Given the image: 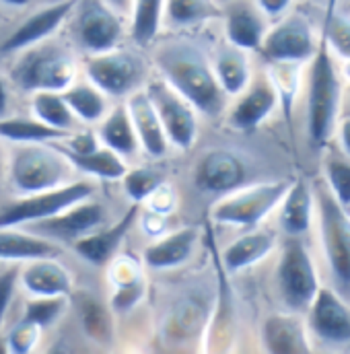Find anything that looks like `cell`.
<instances>
[{
	"instance_id": "13",
	"label": "cell",
	"mask_w": 350,
	"mask_h": 354,
	"mask_svg": "<svg viewBox=\"0 0 350 354\" xmlns=\"http://www.w3.org/2000/svg\"><path fill=\"white\" fill-rule=\"evenodd\" d=\"M105 221H107L105 206L101 202L89 198L52 218L27 225L23 229H27L35 235H42L54 243H73L75 245L83 237L105 227Z\"/></svg>"
},
{
	"instance_id": "42",
	"label": "cell",
	"mask_w": 350,
	"mask_h": 354,
	"mask_svg": "<svg viewBox=\"0 0 350 354\" xmlns=\"http://www.w3.org/2000/svg\"><path fill=\"white\" fill-rule=\"evenodd\" d=\"M145 206H147L149 210H153V212H159V214H163V216H169L175 208H177V194H175L174 187L165 181V183H163L147 202H145Z\"/></svg>"
},
{
	"instance_id": "16",
	"label": "cell",
	"mask_w": 350,
	"mask_h": 354,
	"mask_svg": "<svg viewBox=\"0 0 350 354\" xmlns=\"http://www.w3.org/2000/svg\"><path fill=\"white\" fill-rule=\"evenodd\" d=\"M248 179V165L241 155L229 149L206 151L194 167V185L212 196H225L241 187Z\"/></svg>"
},
{
	"instance_id": "40",
	"label": "cell",
	"mask_w": 350,
	"mask_h": 354,
	"mask_svg": "<svg viewBox=\"0 0 350 354\" xmlns=\"http://www.w3.org/2000/svg\"><path fill=\"white\" fill-rule=\"evenodd\" d=\"M19 270L21 266H12L8 270H0V340L4 330V319L10 309L15 290L19 288Z\"/></svg>"
},
{
	"instance_id": "15",
	"label": "cell",
	"mask_w": 350,
	"mask_h": 354,
	"mask_svg": "<svg viewBox=\"0 0 350 354\" xmlns=\"http://www.w3.org/2000/svg\"><path fill=\"white\" fill-rule=\"evenodd\" d=\"M79 0H60L31 12L2 44L0 54H21L33 46L48 41L73 15Z\"/></svg>"
},
{
	"instance_id": "5",
	"label": "cell",
	"mask_w": 350,
	"mask_h": 354,
	"mask_svg": "<svg viewBox=\"0 0 350 354\" xmlns=\"http://www.w3.org/2000/svg\"><path fill=\"white\" fill-rule=\"evenodd\" d=\"M322 248L328 260V268L334 276L336 290L350 299V212L336 200L328 183L317 185L315 192Z\"/></svg>"
},
{
	"instance_id": "46",
	"label": "cell",
	"mask_w": 350,
	"mask_h": 354,
	"mask_svg": "<svg viewBox=\"0 0 350 354\" xmlns=\"http://www.w3.org/2000/svg\"><path fill=\"white\" fill-rule=\"evenodd\" d=\"M336 132H338V140H340V145H342L344 155H349L350 157V118L342 120V122L338 124Z\"/></svg>"
},
{
	"instance_id": "30",
	"label": "cell",
	"mask_w": 350,
	"mask_h": 354,
	"mask_svg": "<svg viewBox=\"0 0 350 354\" xmlns=\"http://www.w3.org/2000/svg\"><path fill=\"white\" fill-rule=\"evenodd\" d=\"M31 109L37 120L44 124L64 130V132H75L79 118L71 109L64 93L60 91H37L31 95Z\"/></svg>"
},
{
	"instance_id": "26",
	"label": "cell",
	"mask_w": 350,
	"mask_h": 354,
	"mask_svg": "<svg viewBox=\"0 0 350 354\" xmlns=\"http://www.w3.org/2000/svg\"><path fill=\"white\" fill-rule=\"evenodd\" d=\"M276 248V235L270 229H254L246 235H241L237 241L227 245V250L221 256V262L225 272H241L246 268H252L264 258H268Z\"/></svg>"
},
{
	"instance_id": "10",
	"label": "cell",
	"mask_w": 350,
	"mask_h": 354,
	"mask_svg": "<svg viewBox=\"0 0 350 354\" xmlns=\"http://www.w3.org/2000/svg\"><path fill=\"white\" fill-rule=\"evenodd\" d=\"M87 79L99 87L107 97L128 99L132 93L142 88L145 64L138 56L128 50H109L101 54H91L85 62Z\"/></svg>"
},
{
	"instance_id": "14",
	"label": "cell",
	"mask_w": 350,
	"mask_h": 354,
	"mask_svg": "<svg viewBox=\"0 0 350 354\" xmlns=\"http://www.w3.org/2000/svg\"><path fill=\"white\" fill-rule=\"evenodd\" d=\"M305 315L311 338L328 346H350V307L336 288L322 286Z\"/></svg>"
},
{
	"instance_id": "39",
	"label": "cell",
	"mask_w": 350,
	"mask_h": 354,
	"mask_svg": "<svg viewBox=\"0 0 350 354\" xmlns=\"http://www.w3.org/2000/svg\"><path fill=\"white\" fill-rule=\"evenodd\" d=\"M107 280H109L111 288H122V286H130L136 282H145L142 266L138 264L132 256L118 254L107 264Z\"/></svg>"
},
{
	"instance_id": "34",
	"label": "cell",
	"mask_w": 350,
	"mask_h": 354,
	"mask_svg": "<svg viewBox=\"0 0 350 354\" xmlns=\"http://www.w3.org/2000/svg\"><path fill=\"white\" fill-rule=\"evenodd\" d=\"M221 10L214 0H167L165 23L169 27H190L219 17Z\"/></svg>"
},
{
	"instance_id": "38",
	"label": "cell",
	"mask_w": 350,
	"mask_h": 354,
	"mask_svg": "<svg viewBox=\"0 0 350 354\" xmlns=\"http://www.w3.org/2000/svg\"><path fill=\"white\" fill-rule=\"evenodd\" d=\"M44 328L29 322V319H21L2 340H4V351L6 353L15 354H29L33 353L39 342H42V336H44Z\"/></svg>"
},
{
	"instance_id": "44",
	"label": "cell",
	"mask_w": 350,
	"mask_h": 354,
	"mask_svg": "<svg viewBox=\"0 0 350 354\" xmlns=\"http://www.w3.org/2000/svg\"><path fill=\"white\" fill-rule=\"evenodd\" d=\"M165 221H167V216H163V214H159V212H153V210H149V208H147L145 214L140 216V225H142L145 233H147L149 237H153V239H157V237H161V235L167 233Z\"/></svg>"
},
{
	"instance_id": "9",
	"label": "cell",
	"mask_w": 350,
	"mask_h": 354,
	"mask_svg": "<svg viewBox=\"0 0 350 354\" xmlns=\"http://www.w3.org/2000/svg\"><path fill=\"white\" fill-rule=\"evenodd\" d=\"M124 15L105 0H79L68 23L71 33L81 50L101 54L116 50L124 35Z\"/></svg>"
},
{
	"instance_id": "43",
	"label": "cell",
	"mask_w": 350,
	"mask_h": 354,
	"mask_svg": "<svg viewBox=\"0 0 350 354\" xmlns=\"http://www.w3.org/2000/svg\"><path fill=\"white\" fill-rule=\"evenodd\" d=\"M66 153H73V155H87V153H93L97 151L103 142L99 138V134L91 132V130H81V132H73L66 140Z\"/></svg>"
},
{
	"instance_id": "48",
	"label": "cell",
	"mask_w": 350,
	"mask_h": 354,
	"mask_svg": "<svg viewBox=\"0 0 350 354\" xmlns=\"http://www.w3.org/2000/svg\"><path fill=\"white\" fill-rule=\"evenodd\" d=\"M107 4H111L120 15H130L132 10V0H105Z\"/></svg>"
},
{
	"instance_id": "37",
	"label": "cell",
	"mask_w": 350,
	"mask_h": 354,
	"mask_svg": "<svg viewBox=\"0 0 350 354\" xmlns=\"http://www.w3.org/2000/svg\"><path fill=\"white\" fill-rule=\"evenodd\" d=\"M324 176L330 192L336 196L340 204L350 206V157L330 155L324 161Z\"/></svg>"
},
{
	"instance_id": "29",
	"label": "cell",
	"mask_w": 350,
	"mask_h": 354,
	"mask_svg": "<svg viewBox=\"0 0 350 354\" xmlns=\"http://www.w3.org/2000/svg\"><path fill=\"white\" fill-rule=\"evenodd\" d=\"M73 132H64L44 124L37 118H0V138L12 145H35V142H56L66 140Z\"/></svg>"
},
{
	"instance_id": "50",
	"label": "cell",
	"mask_w": 350,
	"mask_h": 354,
	"mask_svg": "<svg viewBox=\"0 0 350 354\" xmlns=\"http://www.w3.org/2000/svg\"><path fill=\"white\" fill-rule=\"evenodd\" d=\"M2 140V138H0ZM4 167H8L6 163H4V153H2V147H0V177L4 174Z\"/></svg>"
},
{
	"instance_id": "20",
	"label": "cell",
	"mask_w": 350,
	"mask_h": 354,
	"mask_svg": "<svg viewBox=\"0 0 350 354\" xmlns=\"http://www.w3.org/2000/svg\"><path fill=\"white\" fill-rule=\"evenodd\" d=\"M130 118L134 122L138 140H140V149L153 157V159H161L167 155L172 142L167 138V132L163 128V122L159 118V111L149 95L147 88H138L136 93H132L126 99Z\"/></svg>"
},
{
	"instance_id": "45",
	"label": "cell",
	"mask_w": 350,
	"mask_h": 354,
	"mask_svg": "<svg viewBox=\"0 0 350 354\" xmlns=\"http://www.w3.org/2000/svg\"><path fill=\"white\" fill-rule=\"evenodd\" d=\"M254 2L266 17L274 19V17H282L295 0H254Z\"/></svg>"
},
{
	"instance_id": "7",
	"label": "cell",
	"mask_w": 350,
	"mask_h": 354,
	"mask_svg": "<svg viewBox=\"0 0 350 354\" xmlns=\"http://www.w3.org/2000/svg\"><path fill=\"white\" fill-rule=\"evenodd\" d=\"M278 297L288 311L305 315L315 295L320 292V278L313 258L301 237H286L276 266Z\"/></svg>"
},
{
	"instance_id": "25",
	"label": "cell",
	"mask_w": 350,
	"mask_h": 354,
	"mask_svg": "<svg viewBox=\"0 0 350 354\" xmlns=\"http://www.w3.org/2000/svg\"><path fill=\"white\" fill-rule=\"evenodd\" d=\"M313 192L305 179L291 183L286 196L280 202V229L286 237H303L313 223Z\"/></svg>"
},
{
	"instance_id": "1",
	"label": "cell",
	"mask_w": 350,
	"mask_h": 354,
	"mask_svg": "<svg viewBox=\"0 0 350 354\" xmlns=\"http://www.w3.org/2000/svg\"><path fill=\"white\" fill-rule=\"evenodd\" d=\"M155 64L161 77L179 91L200 113L219 115L225 109L223 91L212 60L192 41H172L157 50Z\"/></svg>"
},
{
	"instance_id": "35",
	"label": "cell",
	"mask_w": 350,
	"mask_h": 354,
	"mask_svg": "<svg viewBox=\"0 0 350 354\" xmlns=\"http://www.w3.org/2000/svg\"><path fill=\"white\" fill-rule=\"evenodd\" d=\"M68 309V297H31L25 305V317L44 330L56 326Z\"/></svg>"
},
{
	"instance_id": "23",
	"label": "cell",
	"mask_w": 350,
	"mask_h": 354,
	"mask_svg": "<svg viewBox=\"0 0 350 354\" xmlns=\"http://www.w3.org/2000/svg\"><path fill=\"white\" fill-rule=\"evenodd\" d=\"M200 239L198 227H181L177 231L157 237L142 252V262L153 270H172L185 264Z\"/></svg>"
},
{
	"instance_id": "8",
	"label": "cell",
	"mask_w": 350,
	"mask_h": 354,
	"mask_svg": "<svg viewBox=\"0 0 350 354\" xmlns=\"http://www.w3.org/2000/svg\"><path fill=\"white\" fill-rule=\"evenodd\" d=\"M95 196V183L89 179H73L60 187L19 196L0 206V227H27L52 218L71 206Z\"/></svg>"
},
{
	"instance_id": "49",
	"label": "cell",
	"mask_w": 350,
	"mask_h": 354,
	"mask_svg": "<svg viewBox=\"0 0 350 354\" xmlns=\"http://www.w3.org/2000/svg\"><path fill=\"white\" fill-rule=\"evenodd\" d=\"M0 2H2V4H6V6H15V8L29 4V0H0Z\"/></svg>"
},
{
	"instance_id": "32",
	"label": "cell",
	"mask_w": 350,
	"mask_h": 354,
	"mask_svg": "<svg viewBox=\"0 0 350 354\" xmlns=\"http://www.w3.org/2000/svg\"><path fill=\"white\" fill-rule=\"evenodd\" d=\"M64 97L75 115L79 118V122L85 124H99L111 109L107 103V95L99 87H95L91 81L71 85L64 91Z\"/></svg>"
},
{
	"instance_id": "31",
	"label": "cell",
	"mask_w": 350,
	"mask_h": 354,
	"mask_svg": "<svg viewBox=\"0 0 350 354\" xmlns=\"http://www.w3.org/2000/svg\"><path fill=\"white\" fill-rule=\"evenodd\" d=\"M167 0H132L130 35L138 46H151L165 23Z\"/></svg>"
},
{
	"instance_id": "4",
	"label": "cell",
	"mask_w": 350,
	"mask_h": 354,
	"mask_svg": "<svg viewBox=\"0 0 350 354\" xmlns=\"http://www.w3.org/2000/svg\"><path fill=\"white\" fill-rule=\"evenodd\" d=\"M77 60L66 48L50 46L48 41L21 52V58L10 71V79L25 93L60 91L64 93L77 83Z\"/></svg>"
},
{
	"instance_id": "47",
	"label": "cell",
	"mask_w": 350,
	"mask_h": 354,
	"mask_svg": "<svg viewBox=\"0 0 350 354\" xmlns=\"http://www.w3.org/2000/svg\"><path fill=\"white\" fill-rule=\"evenodd\" d=\"M8 101H10L8 87H6L4 79L0 77V118H6L8 115Z\"/></svg>"
},
{
	"instance_id": "36",
	"label": "cell",
	"mask_w": 350,
	"mask_h": 354,
	"mask_svg": "<svg viewBox=\"0 0 350 354\" xmlns=\"http://www.w3.org/2000/svg\"><path fill=\"white\" fill-rule=\"evenodd\" d=\"M122 181H124L126 196L136 204H145L167 179L157 169L136 167V169H128V174L122 177Z\"/></svg>"
},
{
	"instance_id": "21",
	"label": "cell",
	"mask_w": 350,
	"mask_h": 354,
	"mask_svg": "<svg viewBox=\"0 0 350 354\" xmlns=\"http://www.w3.org/2000/svg\"><path fill=\"white\" fill-rule=\"evenodd\" d=\"M138 216H140V204L132 202V206L124 212V216L118 223H113L109 227H101L99 231L77 241L73 245L75 252L89 264L107 266L118 256L120 245L124 243L126 235L130 233V229L134 227Z\"/></svg>"
},
{
	"instance_id": "11",
	"label": "cell",
	"mask_w": 350,
	"mask_h": 354,
	"mask_svg": "<svg viewBox=\"0 0 350 354\" xmlns=\"http://www.w3.org/2000/svg\"><path fill=\"white\" fill-rule=\"evenodd\" d=\"M317 41L320 37L315 35L309 19L299 12H293L286 15L272 29H268L260 54L270 64H303L313 58Z\"/></svg>"
},
{
	"instance_id": "17",
	"label": "cell",
	"mask_w": 350,
	"mask_h": 354,
	"mask_svg": "<svg viewBox=\"0 0 350 354\" xmlns=\"http://www.w3.org/2000/svg\"><path fill=\"white\" fill-rule=\"evenodd\" d=\"M278 101L280 93L272 77H260L258 81H252L250 87L239 95L237 103L229 111L227 122L233 130L254 132L274 113Z\"/></svg>"
},
{
	"instance_id": "6",
	"label": "cell",
	"mask_w": 350,
	"mask_h": 354,
	"mask_svg": "<svg viewBox=\"0 0 350 354\" xmlns=\"http://www.w3.org/2000/svg\"><path fill=\"white\" fill-rule=\"evenodd\" d=\"M291 183L293 181L288 179H276V181L241 185L225 194L214 204L210 218L217 225L256 229L276 206H280Z\"/></svg>"
},
{
	"instance_id": "27",
	"label": "cell",
	"mask_w": 350,
	"mask_h": 354,
	"mask_svg": "<svg viewBox=\"0 0 350 354\" xmlns=\"http://www.w3.org/2000/svg\"><path fill=\"white\" fill-rule=\"evenodd\" d=\"M97 134L105 147H109L124 159L136 155L140 149V140H138V134H136V128H134V122L130 118L126 103L109 109V113L99 122Z\"/></svg>"
},
{
	"instance_id": "28",
	"label": "cell",
	"mask_w": 350,
	"mask_h": 354,
	"mask_svg": "<svg viewBox=\"0 0 350 354\" xmlns=\"http://www.w3.org/2000/svg\"><path fill=\"white\" fill-rule=\"evenodd\" d=\"M217 79L227 95H241L252 83V66L246 56V50L227 44L217 50L212 58Z\"/></svg>"
},
{
	"instance_id": "22",
	"label": "cell",
	"mask_w": 350,
	"mask_h": 354,
	"mask_svg": "<svg viewBox=\"0 0 350 354\" xmlns=\"http://www.w3.org/2000/svg\"><path fill=\"white\" fill-rule=\"evenodd\" d=\"M266 19L268 17L258 8L256 2H235L225 12L227 41L246 52H260L264 37L268 33Z\"/></svg>"
},
{
	"instance_id": "24",
	"label": "cell",
	"mask_w": 350,
	"mask_h": 354,
	"mask_svg": "<svg viewBox=\"0 0 350 354\" xmlns=\"http://www.w3.org/2000/svg\"><path fill=\"white\" fill-rule=\"evenodd\" d=\"M58 254V243L42 235H35L23 227H0V262L23 264L27 260Z\"/></svg>"
},
{
	"instance_id": "33",
	"label": "cell",
	"mask_w": 350,
	"mask_h": 354,
	"mask_svg": "<svg viewBox=\"0 0 350 354\" xmlns=\"http://www.w3.org/2000/svg\"><path fill=\"white\" fill-rule=\"evenodd\" d=\"M66 155L75 163L77 171H83V174H87L91 177H97V179L116 181V179H122V177L128 174V165H126L124 157L118 155L116 151H111L105 145H101L97 151L87 153V155H73V153H66Z\"/></svg>"
},
{
	"instance_id": "19",
	"label": "cell",
	"mask_w": 350,
	"mask_h": 354,
	"mask_svg": "<svg viewBox=\"0 0 350 354\" xmlns=\"http://www.w3.org/2000/svg\"><path fill=\"white\" fill-rule=\"evenodd\" d=\"M307 322L301 313H272L262 324V346L272 354H305L313 351Z\"/></svg>"
},
{
	"instance_id": "2",
	"label": "cell",
	"mask_w": 350,
	"mask_h": 354,
	"mask_svg": "<svg viewBox=\"0 0 350 354\" xmlns=\"http://www.w3.org/2000/svg\"><path fill=\"white\" fill-rule=\"evenodd\" d=\"M307 75V136L313 149H324L336 130L342 101V85L334 62L328 29L322 25L317 50L309 60Z\"/></svg>"
},
{
	"instance_id": "3",
	"label": "cell",
	"mask_w": 350,
	"mask_h": 354,
	"mask_svg": "<svg viewBox=\"0 0 350 354\" xmlns=\"http://www.w3.org/2000/svg\"><path fill=\"white\" fill-rule=\"evenodd\" d=\"M6 171L17 196H25L73 181L77 167L62 149H56L50 142H35L17 145Z\"/></svg>"
},
{
	"instance_id": "18",
	"label": "cell",
	"mask_w": 350,
	"mask_h": 354,
	"mask_svg": "<svg viewBox=\"0 0 350 354\" xmlns=\"http://www.w3.org/2000/svg\"><path fill=\"white\" fill-rule=\"evenodd\" d=\"M19 286L31 297H71L75 278L56 256H44L21 264Z\"/></svg>"
},
{
	"instance_id": "12",
	"label": "cell",
	"mask_w": 350,
	"mask_h": 354,
	"mask_svg": "<svg viewBox=\"0 0 350 354\" xmlns=\"http://www.w3.org/2000/svg\"><path fill=\"white\" fill-rule=\"evenodd\" d=\"M147 91L159 111L163 128L172 147L179 151H190L198 138V109L175 91L163 77L147 85Z\"/></svg>"
},
{
	"instance_id": "41",
	"label": "cell",
	"mask_w": 350,
	"mask_h": 354,
	"mask_svg": "<svg viewBox=\"0 0 350 354\" xmlns=\"http://www.w3.org/2000/svg\"><path fill=\"white\" fill-rule=\"evenodd\" d=\"M142 297H145V282L113 288V292H111V309L118 311V313H128L140 303Z\"/></svg>"
}]
</instances>
